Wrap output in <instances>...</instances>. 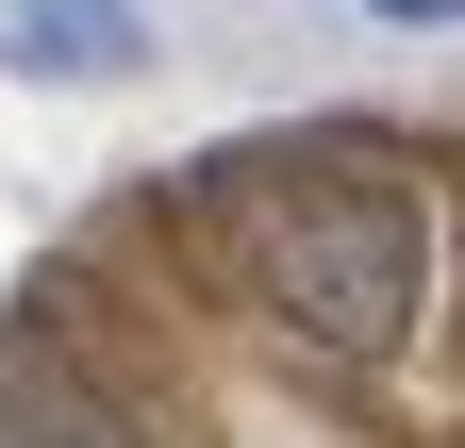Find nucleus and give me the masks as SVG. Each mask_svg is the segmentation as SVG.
I'll list each match as a JSON object with an SVG mask.
<instances>
[{"label":"nucleus","mask_w":465,"mask_h":448,"mask_svg":"<svg viewBox=\"0 0 465 448\" xmlns=\"http://www.w3.org/2000/svg\"><path fill=\"white\" fill-rule=\"evenodd\" d=\"M349 17H366V34H416V50H449V34H465V0H349Z\"/></svg>","instance_id":"obj_4"},{"label":"nucleus","mask_w":465,"mask_h":448,"mask_svg":"<svg viewBox=\"0 0 465 448\" xmlns=\"http://www.w3.org/2000/svg\"><path fill=\"white\" fill-rule=\"evenodd\" d=\"M0 448H150L134 399H100L67 365H0Z\"/></svg>","instance_id":"obj_3"},{"label":"nucleus","mask_w":465,"mask_h":448,"mask_svg":"<svg viewBox=\"0 0 465 448\" xmlns=\"http://www.w3.org/2000/svg\"><path fill=\"white\" fill-rule=\"evenodd\" d=\"M250 283H266V316L300 332V349L382 365L399 332H416V299H432V216H416L399 166H349V150L266 166L250 183Z\"/></svg>","instance_id":"obj_1"},{"label":"nucleus","mask_w":465,"mask_h":448,"mask_svg":"<svg viewBox=\"0 0 465 448\" xmlns=\"http://www.w3.org/2000/svg\"><path fill=\"white\" fill-rule=\"evenodd\" d=\"M0 67L17 83H134L150 0H0Z\"/></svg>","instance_id":"obj_2"}]
</instances>
